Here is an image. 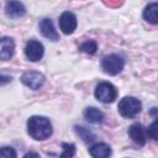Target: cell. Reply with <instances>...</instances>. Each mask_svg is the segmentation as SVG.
<instances>
[{"instance_id":"obj_13","label":"cell","mask_w":158,"mask_h":158,"mask_svg":"<svg viewBox=\"0 0 158 158\" xmlns=\"http://www.w3.org/2000/svg\"><path fill=\"white\" fill-rule=\"evenodd\" d=\"M84 117L90 123H101L104 121V114L99 109L90 106L84 110Z\"/></svg>"},{"instance_id":"obj_17","label":"cell","mask_w":158,"mask_h":158,"mask_svg":"<svg viewBox=\"0 0 158 158\" xmlns=\"http://www.w3.org/2000/svg\"><path fill=\"white\" fill-rule=\"evenodd\" d=\"M62 148H63V152L60 153V157L70 158L75 156V146L73 143H62Z\"/></svg>"},{"instance_id":"obj_3","label":"cell","mask_w":158,"mask_h":158,"mask_svg":"<svg viewBox=\"0 0 158 158\" xmlns=\"http://www.w3.org/2000/svg\"><path fill=\"white\" fill-rule=\"evenodd\" d=\"M125 67V59L122 56L112 53L109 56H105L101 60V68L104 73L109 75H117Z\"/></svg>"},{"instance_id":"obj_16","label":"cell","mask_w":158,"mask_h":158,"mask_svg":"<svg viewBox=\"0 0 158 158\" xmlns=\"http://www.w3.org/2000/svg\"><path fill=\"white\" fill-rule=\"evenodd\" d=\"M98 49V44L94 40H88L80 44V51L86 54H94Z\"/></svg>"},{"instance_id":"obj_4","label":"cell","mask_w":158,"mask_h":158,"mask_svg":"<svg viewBox=\"0 0 158 158\" xmlns=\"http://www.w3.org/2000/svg\"><path fill=\"white\" fill-rule=\"evenodd\" d=\"M116 96H117V90L109 81H101L95 88V98L104 104L115 101Z\"/></svg>"},{"instance_id":"obj_21","label":"cell","mask_w":158,"mask_h":158,"mask_svg":"<svg viewBox=\"0 0 158 158\" xmlns=\"http://www.w3.org/2000/svg\"><path fill=\"white\" fill-rule=\"evenodd\" d=\"M23 157H25V158H27V157H37V158H38L40 154H38V153H35V152H28V153H26Z\"/></svg>"},{"instance_id":"obj_14","label":"cell","mask_w":158,"mask_h":158,"mask_svg":"<svg viewBox=\"0 0 158 158\" xmlns=\"http://www.w3.org/2000/svg\"><path fill=\"white\" fill-rule=\"evenodd\" d=\"M157 14H158V4L157 2H151L143 10V19L147 22L152 23V25H157V22H158Z\"/></svg>"},{"instance_id":"obj_5","label":"cell","mask_w":158,"mask_h":158,"mask_svg":"<svg viewBox=\"0 0 158 158\" xmlns=\"http://www.w3.org/2000/svg\"><path fill=\"white\" fill-rule=\"evenodd\" d=\"M43 53H44V47H43V44L40 41H37V40H30L26 43L25 54H26V57H27L28 60H31V62H38L40 59H42Z\"/></svg>"},{"instance_id":"obj_15","label":"cell","mask_w":158,"mask_h":158,"mask_svg":"<svg viewBox=\"0 0 158 158\" xmlns=\"http://www.w3.org/2000/svg\"><path fill=\"white\" fill-rule=\"evenodd\" d=\"M75 132L77 135L81 138V141L84 143H91L95 141V135L89 130V128H85L83 126H75Z\"/></svg>"},{"instance_id":"obj_18","label":"cell","mask_w":158,"mask_h":158,"mask_svg":"<svg viewBox=\"0 0 158 158\" xmlns=\"http://www.w3.org/2000/svg\"><path fill=\"white\" fill-rule=\"evenodd\" d=\"M17 153L16 151L10 146L0 147V158H16Z\"/></svg>"},{"instance_id":"obj_9","label":"cell","mask_w":158,"mask_h":158,"mask_svg":"<svg viewBox=\"0 0 158 158\" xmlns=\"http://www.w3.org/2000/svg\"><path fill=\"white\" fill-rule=\"evenodd\" d=\"M38 27H40V32L42 33L43 37H46L47 40H51V41H58L59 38V35L58 32L56 31L54 26H53V22L51 19H42L38 23Z\"/></svg>"},{"instance_id":"obj_10","label":"cell","mask_w":158,"mask_h":158,"mask_svg":"<svg viewBox=\"0 0 158 158\" xmlns=\"http://www.w3.org/2000/svg\"><path fill=\"white\" fill-rule=\"evenodd\" d=\"M5 12L9 17L19 19L26 14V7L19 0H7V2L5 5Z\"/></svg>"},{"instance_id":"obj_8","label":"cell","mask_w":158,"mask_h":158,"mask_svg":"<svg viewBox=\"0 0 158 158\" xmlns=\"http://www.w3.org/2000/svg\"><path fill=\"white\" fill-rule=\"evenodd\" d=\"M128 136L131 137V139L137 143L138 146H144L147 142V130L138 122L132 123L128 128Z\"/></svg>"},{"instance_id":"obj_7","label":"cell","mask_w":158,"mask_h":158,"mask_svg":"<svg viewBox=\"0 0 158 158\" xmlns=\"http://www.w3.org/2000/svg\"><path fill=\"white\" fill-rule=\"evenodd\" d=\"M77 17L70 11H64L59 16V28L64 35H72L77 28Z\"/></svg>"},{"instance_id":"obj_20","label":"cell","mask_w":158,"mask_h":158,"mask_svg":"<svg viewBox=\"0 0 158 158\" xmlns=\"http://www.w3.org/2000/svg\"><path fill=\"white\" fill-rule=\"evenodd\" d=\"M11 77L10 75H5V74H0V85H6L11 81Z\"/></svg>"},{"instance_id":"obj_19","label":"cell","mask_w":158,"mask_h":158,"mask_svg":"<svg viewBox=\"0 0 158 158\" xmlns=\"http://www.w3.org/2000/svg\"><path fill=\"white\" fill-rule=\"evenodd\" d=\"M158 127V120H154L152 123H151V126L147 128V136L148 137H151L152 139H154V141H157L158 139V135H157V128Z\"/></svg>"},{"instance_id":"obj_2","label":"cell","mask_w":158,"mask_h":158,"mask_svg":"<svg viewBox=\"0 0 158 158\" xmlns=\"http://www.w3.org/2000/svg\"><path fill=\"white\" fill-rule=\"evenodd\" d=\"M142 109V102L133 96H125L120 100L117 105V110L122 117L133 118L136 117Z\"/></svg>"},{"instance_id":"obj_12","label":"cell","mask_w":158,"mask_h":158,"mask_svg":"<svg viewBox=\"0 0 158 158\" xmlns=\"http://www.w3.org/2000/svg\"><path fill=\"white\" fill-rule=\"evenodd\" d=\"M89 153L94 158H106L111 154V148L106 143H95L89 148Z\"/></svg>"},{"instance_id":"obj_1","label":"cell","mask_w":158,"mask_h":158,"mask_svg":"<svg viewBox=\"0 0 158 158\" xmlns=\"http://www.w3.org/2000/svg\"><path fill=\"white\" fill-rule=\"evenodd\" d=\"M53 132L52 122L44 116H31L27 120V133L36 141L47 139Z\"/></svg>"},{"instance_id":"obj_6","label":"cell","mask_w":158,"mask_h":158,"mask_svg":"<svg viewBox=\"0 0 158 158\" xmlns=\"http://www.w3.org/2000/svg\"><path fill=\"white\" fill-rule=\"evenodd\" d=\"M21 81L27 88L32 90H38L44 84V75L38 72H26L22 74Z\"/></svg>"},{"instance_id":"obj_11","label":"cell","mask_w":158,"mask_h":158,"mask_svg":"<svg viewBox=\"0 0 158 158\" xmlns=\"http://www.w3.org/2000/svg\"><path fill=\"white\" fill-rule=\"evenodd\" d=\"M15 53V42L11 37L0 38V59L9 60Z\"/></svg>"}]
</instances>
